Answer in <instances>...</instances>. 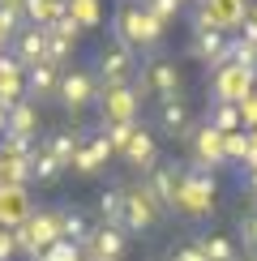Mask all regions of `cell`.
<instances>
[{
    "instance_id": "cell-12",
    "label": "cell",
    "mask_w": 257,
    "mask_h": 261,
    "mask_svg": "<svg viewBox=\"0 0 257 261\" xmlns=\"http://www.w3.org/2000/svg\"><path fill=\"white\" fill-rule=\"evenodd\" d=\"M124 154H128V163H133V167L142 171V176H150V171L159 167V150H155V141H150L142 128H133V137H128Z\"/></svg>"
},
{
    "instance_id": "cell-20",
    "label": "cell",
    "mask_w": 257,
    "mask_h": 261,
    "mask_svg": "<svg viewBox=\"0 0 257 261\" xmlns=\"http://www.w3.org/2000/svg\"><path fill=\"white\" fill-rule=\"evenodd\" d=\"M197 154L206 159V167H219V163H227V159H223V137L214 133V128H197Z\"/></svg>"
},
{
    "instance_id": "cell-17",
    "label": "cell",
    "mask_w": 257,
    "mask_h": 261,
    "mask_svg": "<svg viewBox=\"0 0 257 261\" xmlns=\"http://www.w3.org/2000/svg\"><path fill=\"white\" fill-rule=\"evenodd\" d=\"M206 128H214L219 137L236 133V128H240V107H236V103H214V112H210Z\"/></svg>"
},
{
    "instance_id": "cell-5",
    "label": "cell",
    "mask_w": 257,
    "mask_h": 261,
    "mask_svg": "<svg viewBox=\"0 0 257 261\" xmlns=\"http://www.w3.org/2000/svg\"><path fill=\"white\" fill-rule=\"evenodd\" d=\"M142 90H146V94H159V103L180 99V69H176L171 60H146Z\"/></svg>"
},
{
    "instance_id": "cell-18",
    "label": "cell",
    "mask_w": 257,
    "mask_h": 261,
    "mask_svg": "<svg viewBox=\"0 0 257 261\" xmlns=\"http://www.w3.org/2000/svg\"><path fill=\"white\" fill-rule=\"evenodd\" d=\"M223 43H227V39H223V30H197V35H193V56H197L201 64H210L223 51Z\"/></svg>"
},
{
    "instance_id": "cell-25",
    "label": "cell",
    "mask_w": 257,
    "mask_h": 261,
    "mask_svg": "<svg viewBox=\"0 0 257 261\" xmlns=\"http://www.w3.org/2000/svg\"><path fill=\"white\" fill-rule=\"evenodd\" d=\"M236 154H249V141H244V133L240 137H236V133H227V137H223V159H236Z\"/></svg>"
},
{
    "instance_id": "cell-28",
    "label": "cell",
    "mask_w": 257,
    "mask_h": 261,
    "mask_svg": "<svg viewBox=\"0 0 257 261\" xmlns=\"http://www.w3.org/2000/svg\"><path fill=\"white\" fill-rule=\"evenodd\" d=\"M171 261H206V253H201L197 244H189V248H180V253L171 257Z\"/></svg>"
},
{
    "instance_id": "cell-15",
    "label": "cell",
    "mask_w": 257,
    "mask_h": 261,
    "mask_svg": "<svg viewBox=\"0 0 257 261\" xmlns=\"http://www.w3.org/2000/svg\"><path fill=\"white\" fill-rule=\"evenodd\" d=\"M99 219H103V227H112V231H124V193L120 189L99 193Z\"/></svg>"
},
{
    "instance_id": "cell-19",
    "label": "cell",
    "mask_w": 257,
    "mask_h": 261,
    "mask_svg": "<svg viewBox=\"0 0 257 261\" xmlns=\"http://www.w3.org/2000/svg\"><path fill=\"white\" fill-rule=\"evenodd\" d=\"M107 154H112V141H107V137H99V141H90V146H86L82 154L73 159V167L90 176V171H99V163H107Z\"/></svg>"
},
{
    "instance_id": "cell-22",
    "label": "cell",
    "mask_w": 257,
    "mask_h": 261,
    "mask_svg": "<svg viewBox=\"0 0 257 261\" xmlns=\"http://www.w3.org/2000/svg\"><path fill=\"white\" fill-rule=\"evenodd\" d=\"M26 163H30V176H35L39 184H52V180H60V171H64L60 163H56V159L47 154V150H39V154H30Z\"/></svg>"
},
{
    "instance_id": "cell-4",
    "label": "cell",
    "mask_w": 257,
    "mask_h": 261,
    "mask_svg": "<svg viewBox=\"0 0 257 261\" xmlns=\"http://www.w3.org/2000/svg\"><path fill=\"white\" fill-rule=\"evenodd\" d=\"M128 56H133V51H128V47H120V43H116L112 51H103V56H99V69H94V82H99L107 94H112V90H124L128 73H133V60H128Z\"/></svg>"
},
{
    "instance_id": "cell-7",
    "label": "cell",
    "mask_w": 257,
    "mask_h": 261,
    "mask_svg": "<svg viewBox=\"0 0 257 261\" xmlns=\"http://www.w3.org/2000/svg\"><path fill=\"white\" fill-rule=\"evenodd\" d=\"M176 205L180 210H193V214L214 210V180L197 171V176H189L185 184H176Z\"/></svg>"
},
{
    "instance_id": "cell-13",
    "label": "cell",
    "mask_w": 257,
    "mask_h": 261,
    "mask_svg": "<svg viewBox=\"0 0 257 261\" xmlns=\"http://www.w3.org/2000/svg\"><path fill=\"white\" fill-rule=\"evenodd\" d=\"M94 261H120L124 257V231H112V227H94V240L86 248Z\"/></svg>"
},
{
    "instance_id": "cell-1",
    "label": "cell",
    "mask_w": 257,
    "mask_h": 261,
    "mask_svg": "<svg viewBox=\"0 0 257 261\" xmlns=\"http://www.w3.org/2000/svg\"><path fill=\"white\" fill-rule=\"evenodd\" d=\"M159 39H163V21L150 17L146 5L124 0V5L116 9V43H120V47L137 51V47H150V43H159Z\"/></svg>"
},
{
    "instance_id": "cell-10",
    "label": "cell",
    "mask_w": 257,
    "mask_h": 261,
    "mask_svg": "<svg viewBox=\"0 0 257 261\" xmlns=\"http://www.w3.org/2000/svg\"><path fill=\"white\" fill-rule=\"evenodd\" d=\"M159 128H163L167 137H189V128H193L189 103H185V99H167V103H159Z\"/></svg>"
},
{
    "instance_id": "cell-29",
    "label": "cell",
    "mask_w": 257,
    "mask_h": 261,
    "mask_svg": "<svg viewBox=\"0 0 257 261\" xmlns=\"http://www.w3.org/2000/svg\"><path fill=\"white\" fill-rule=\"evenodd\" d=\"M0 9H26V0H0Z\"/></svg>"
},
{
    "instance_id": "cell-6",
    "label": "cell",
    "mask_w": 257,
    "mask_h": 261,
    "mask_svg": "<svg viewBox=\"0 0 257 261\" xmlns=\"http://www.w3.org/2000/svg\"><path fill=\"white\" fill-rule=\"evenodd\" d=\"M9 47H13V60H21L26 69H30V64H39V60H47V26L26 21V26L9 39Z\"/></svg>"
},
{
    "instance_id": "cell-8",
    "label": "cell",
    "mask_w": 257,
    "mask_h": 261,
    "mask_svg": "<svg viewBox=\"0 0 257 261\" xmlns=\"http://www.w3.org/2000/svg\"><path fill=\"white\" fill-rule=\"evenodd\" d=\"M155 219H159V205L150 201V193H146V189L124 193V231L146 236L150 227H155Z\"/></svg>"
},
{
    "instance_id": "cell-9",
    "label": "cell",
    "mask_w": 257,
    "mask_h": 261,
    "mask_svg": "<svg viewBox=\"0 0 257 261\" xmlns=\"http://www.w3.org/2000/svg\"><path fill=\"white\" fill-rule=\"evenodd\" d=\"M56 90H60V69H56V64L39 60V64L26 69V94H30V103L47 99V94H56Z\"/></svg>"
},
{
    "instance_id": "cell-27",
    "label": "cell",
    "mask_w": 257,
    "mask_h": 261,
    "mask_svg": "<svg viewBox=\"0 0 257 261\" xmlns=\"http://www.w3.org/2000/svg\"><path fill=\"white\" fill-rule=\"evenodd\" d=\"M240 231H244V236H240V240H244V244H249V248H253V253H257V210H253V214H249V219H244V223H240Z\"/></svg>"
},
{
    "instance_id": "cell-11",
    "label": "cell",
    "mask_w": 257,
    "mask_h": 261,
    "mask_svg": "<svg viewBox=\"0 0 257 261\" xmlns=\"http://www.w3.org/2000/svg\"><path fill=\"white\" fill-rule=\"evenodd\" d=\"M142 189L150 193V201H155L159 210H176V171L171 167H155Z\"/></svg>"
},
{
    "instance_id": "cell-14",
    "label": "cell",
    "mask_w": 257,
    "mask_h": 261,
    "mask_svg": "<svg viewBox=\"0 0 257 261\" xmlns=\"http://www.w3.org/2000/svg\"><path fill=\"white\" fill-rule=\"evenodd\" d=\"M35 128H39V112H35V103H13L5 112V133H13V137H35Z\"/></svg>"
},
{
    "instance_id": "cell-3",
    "label": "cell",
    "mask_w": 257,
    "mask_h": 261,
    "mask_svg": "<svg viewBox=\"0 0 257 261\" xmlns=\"http://www.w3.org/2000/svg\"><path fill=\"white\" fill-rule=\"evenodd\" d=\"M253 69H240V64H227V69H219V77H214V103H236L240 107L244 99L253 94Z\"/></svg>"
},
{
    "instance_id": "cell-23",
    "label": "cell",
    "mask_w": 257,
    "mask_h": 261,
    "mask_svg": "<svg viewBox=\"0 0 257 261\" xmlns=\"http://www.w3.org/2000/svg\"><path fill=\"white\" fill-rule=\"evenodd\" d=\"M197 248L206 253V261H236V248L227 236H206V240H197Z\"/></svg>"
},
{
    "instance_id": "cell-21",
    "label": "cell",
    "mask_w": 257,
    "mask_h": 261,
    "mask_svg": "<svg viewBox=\"0 0 257 261\" xmlns=\"http://www.w3.org/2000/svg\"><path fill=\"white\" fill-rule=\"evenodd\" d=\"M47 154L60 163V167H69L73 159H78V137L73 133H52L47 137Z\"/></svg>"
},
{
    "instance_id": "cell-24",
    "label": "cell",
    "mask_w": 257,
    "mask_h": 261,
    "mask_svg": "<svg viewBox=\"0 0 257 261\" xmlns=\"http://www.w3.org/2000/svg\"><path fill=\"white\" fill-rule=\"evenodd\" d=\"M150 17L155 21H167V17H176V9H180V0H150Z\"/></svg>"
},
{
    "instance_id": "cell-16",
    "label": "cell",
    "mask_w": 257,
    "mask_h": 261,
    "mask_svg": "<svg viewBox=\"0 0 257 261\" xmlns=\"http://www.w3.org/2000/svg\"><path fill=\"white\" fill-rule=\"evenodd\" d=\"M60 240H69V244H78V248H90L94 231H90V223L82 219V210H69L60 219Z\"/></svg>"
},
{
    "instance_id": "cell-30",
    "label": "cell",
    "mask_w": 257,
    "mask_h": 261,
    "mask_svg": "<svg viewBox=\"0 0 257 261\" xmlns=\"http://www.w3.org/2000/svg\"><path fill=\"white\" fill-rule=\"evenodd\" d=\"M253 90H257V77H253Z\"/></svg>"
},
{
    "instance_id": "cell-2",
    "label": "cell",
    "mask_w": 257,
    "mask_h": 261,
    "mask_svg": "<svg viewBox=\"0 0 257 261\" xmlns=\"http://www.w3.org/2000/svg\"><path fill=\"white\" fill-rule=\"evenodd\" d=\"M60 103L69 107V112H82V107H90L94 103V94H99V82H94V73H86V69H69V73H60Z\"/></svg>"
},
{
    "instance_id": "cell-26",
    "label": "cell",
    "mask_w": 257,
    "mask_h": 261,
    "mask_svg": "<svg viewBox=\"0 0 257 261\" xmlns=\"http://www.w3.org/2000/svg\"><path fill=\"white\" fill-rule=\"evenodd\" d=\"M128 137H133V120H124V124H112V137H107V141H112L116 150H124V146H128Z\"/></svg>"
}]
</instances>
